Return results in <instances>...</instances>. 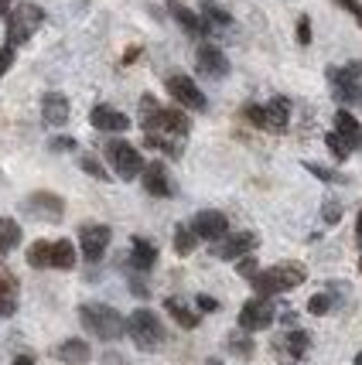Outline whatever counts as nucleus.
<instances>
[{
    "label": "nucleus",
    "mask_w": 362,
    "mask_h": 365,
    "mask_svg": "<svg viewBox=\"0 0 362 365\" xmlns=\"http://www.w3.org/2000/svg\"><path fill=\"white\" fill-rule=\"evenodd\" d=\"M11 62H14V48L7 45V48H4V51H0V76H4V72L11 68Z\"/></svg>",
    "instance_id": "nucleus-36"
},
{
    "label": "nucleus",
    "mask_w": 362,
    "mask_h": 365,
    "mask_svg": "<svg viewBox=\"0 0 362 365\" xmlns=\"http://www.w3.org/2000/svg\"><path fill=\"white\" fill-rule=\"evenodd\" d=\"M335 4H338V7H346L348 14L359 21V28H362V4H359V0H335Z\"/></svg>",
    "instance_id": "nucleus-33"
},
{
    "label": "nucleus",
    "mask_w": 362,
    "mask_h": 365,
    "mask_svg": "<svg viewBox=\"0 0 362 365\" xmlns=\"http://www.w3.org/2000/svg\"><path fill=\"white\" fill-rule=\"evenodd\" d=\"M144 188L147 195H154V198H171V181H168V171H164V164H144Z\"/></svg>",
    "instance_id": "nucleus-13"
},
{
    "label": "nucleus",
    "mask_w": 362,
    "mask_h": 365,
    "mask_svg": "<svg viewBox=\"0 0 362 365\" xmlns=\"http://www.w3.org/2000/svg\"><path fill=\"white\" fill-rule=\"evenodd\" d=\"M130 263L137 270H151L158 263V250L147 242V239H134V250H130Z\"/></svg>",
    "instance_id": "nucleus-20"
},
{
    "label": "nucleus",
    "mask_w": 362,
    "mask_h": 365,
    "mask_svg": "<svg viewBox=\"0 0 362 365\" xmlns=\"http://www.w3.org/2000/svg\"><path fill=\"white\" fill-rule=\"evenodd\" d=\"M89 123H93L96 130H103V133H124V130L130 127V120H126L120 110H113V106H96V110L89 113Z\"/></svg>",
    "instance_id": "nucleus-14"
},
{
    "label": "nucleus",
    "mask_w": 362,
    "mask_h": 365,
    "mask_svg": "<svg viewBox=\"0 0 362 365\" xmlns=\"http://www.w3.org/2000/svg\"><path fill=\"white\" fill-rule=\"evenodd\" d=\"M239 273H246L250 280H253V277H256V263H253L250 256H246V259H239Z\"/></svg>",
    "instance_id": "nucleus-38"
},
{
    "label": "nucleus",
    "mask_w": 362,
    "mask_h": 365,
    "mask_svg": "<svg viewBox=\"0 0 362 365\" xmlns=\"http://www.w3.org/2000/svg\"><path fill=\"white\" fill-rule=\"evenodd\" d=\"M24 208L31 212L34 219H45V222H59L65 215V202L59 198V195H51V191H38V195H31L28 202H24Z\"/></svg>",
    "instance_id": "nucleus-9"
},
{
    "label": "nucleus",
    "mask_w": 362,
    "mask_h": 365,
    "mask_svg": "<svg viewBox=\"0 0 362 365\" xmlns=\"http://www.w3.org/2000/svg\"><path fill=\"white\" fill-rule=\"evenodd\" d=\"M79 246H82V256L89 263H96L99 256L106 253V246H110V225H82Z\"/></svg>",
    "instance_id": "nucleus-10"
},
{
    "label": "nucleus",
    "mask_w": 362,
    "mask_h": 365,
    "mask_svg": "<svg viewBox=\"0 0 362 365\" xmlns=\"http://www.w3.org/2000/svg\"><path fill=\"white\" fill-rule=\"evenodd\" d=\"M55 355H59L62 362H69V365H82V362H89V359H93V351H89V345H86L82 338H69V341H62V345L55 349Z\"/></svg>",
    "instance_id": "nucleus-18"
},
{
    "label": "nucleus",
    "mask_w": 362,
    "mask_h": 365,
    "mask_svg": "<svg viewBox=\"0 0 362 365\" xmlns=\"http://www.w3.org/2000/svg\"><path fill=\"white\" fill-rule=\"evenodd\" d=\"M273 324V304L267 297H253V301L243 304L239 311V328L243 331H263Z\"/></svg>",
    "instance_id": "nucleus-6"
},
{
    "label": "nucleus",
    "mask_w": 362,
    "mask_h": 365,
    "mask_svg": "<svg viewBox=\"0 0 362 365\" xmlns=\"http://www.w3.org/2000/svg\"><path fill=\"white\" fill-rule=\"evenodd\" d=\"M51 147H55V150H69V147H76V140H69V137H62V140H55Z\"/></svg>",
    "instance_id": "nucleus-41"
},
{
    "label": "nucleus",
    "mask_w": 362,
    "mask_h": 365,
    "mask_svg": "<svg viewBox=\"0 0 362 365\" xmlns=\"http://www.w3.org/2000/svg\"><path fill=\"white\" fill-rule=\"evenodd\" d=\"M325 222H338V205L335 202H328V208H325Z\"/></svg>",
    "instance_id": "nucleus-40"
},
{
    "label": "nucleus",
    "mask_w": 362,
    "mask_h": 365,
    "mask_svg": "<svg viewBox=\"0 0 362 365\" xmlns=\"http://www.w3.org/2000/svg\"><path fill=\"white\" fill-rule=\"evenodd\" d=\"M335 133H338V137H342L348 147H359V143H362L359 120H356V116H352L348 110H338V113H335Z\"/></svg>",
    "instance_id": "nucleus-17"
},
{
    "label": "nucleus",
    "mask_w": 362,
    "mask_h": 365,
    "mask_svg": "<svg viewBox=\"0 0 362 365\" xmlns=\"http://www.w3.org/2000/svg\"><path fill=\"white\" fill-rule=\"evenodd\" d=\"M164 307H168V314H171L181 328H198V314H195V311H188L185 304L178 301V297H168V301H164Z\"/></svg>",
    "instance_id": "nucleus-23"
},
{
    "label": "nucleus",
    "mask_w": 362,
    "mask_h": 365,
    "mask_svg": "<svg viewBox=\"0 0 362 365\" xmlns=\"http://www.w3.org/2000/svg\"><path fill=\"white\" fill-rule=\"evenodd\" d=\"M195 62H198V72H202V76H208V79H226V76H229V58H226L216 45H202V48H198Z\"/></svg>",
    "instance_id": "nucleus-11"
},
{
    "label": "nucleus",
    "mask_w": 362,
    "mask_h": 365,
    "mask_svg": "<svg viewBox=\"0 0 362 365\" xmlns=\"http://www.w3.org/2000/svg\"><path fill=\"white\" fill-rule=\"evenodd\" d=\"M21 242V225L14 219H0V256H7Z\"/></svg>",
    "instance_id": "nucleus-24"
},
{
    "label": "nucleus",
    "mask_w": 362,
    "mask_h": 365,
    "mask_svg": "<svg viewBox=\"0 0 362 365\" xmlns=\"http://www.w3.org/2000/svg\"><path fill=\"white\" fill-rule=\"evenodd\" d=\"M304 267L301 263H281V267H270V270L256 273L253 277V290L256 297H273V294H283L291 287H301L304 284Z\"/></svg>",
    "instance_id": "nucleus-2"
},
{
    "label": "nucleus",
    "mask_w": 362,
    "mask_h": 365,
    "mask_svg": "<svg viewBox=\"0 0 362 365\" xmlns=\"http://www.w3.org/2000/svg\"><path fill=\"white\" fill-rule=\"evenodd\" d=\"M79 318L89 328V334L103 338V341H116V338L126 334V318L110 304H82Z\"/></svg>",
    "instance_id": "nucleus-1"
},
{
    "label": "nucleus",
    "mask_w": 362,
    "mask_h": 365,
    "mask_svg": "<svg viewBox=\"0 0 362 365\" xmlns=\"http://www.w3.org/2000/svg\"><path fill=\"white\" fill-rule=\"evenodd\" d=\"M308 345H311L308 331H287L281 341H277V349L283 351V359H291V362H294V359H301V355L308 351Z\"/></svg>",
    "instance_id": "nucleus-19"
},
{
    "label": "nucleus",
    "mask_w": 362,
    "mask_h": 365,
    "mask_svg": "<svg viewBox=\"0 0 362 365\" xmlns=\"http://www.w3.org/2000/svg\"><path fill=\"white\" fill-rule=\"evenodd\" d=\"M256 250V236L253 232H236V236H222L219 246H216V256L219 259H243Z\"/></svg>",
    "instance_id": "nucleus-12"
},
{
    "label": "nucleus",
    "mask_w": 362,
    "mask_h": 365,
    "mask_svg": "<svg viewBox=\"0 0 362 365\" xmlns=\"http://www.w3.org/2000/svg\"><path fill=\"white\" fill-rule=\"evenodd\" d=\"M205 21L208 24H219V28H229V14L219 11V7H212V4H205Z\"/></svg>",
    "instance_id": "nucleus-30"
},
{
    "label": "nucleus",
    "mask_w": 362,
    "mask_h": 365,
    "mask_svg": "<svg viewBox=\"0 0 362 365\" xmlns=\"http://www.w3.org/2000/svg\"><path fill=\"white\" fill-rule=\"evenodd\" d=\"M11 11V0H0V14H7Z\"/></svg>",
    "instance_id": "nucleus-43"
},
{
    "label": "nucleus",
    "mask_w": 362,
    "mask_h": 365,
    "mask_svg": "<svg viewBox=\"0 0 362 365\" xmlns=\"http://www.w3.org/2000/svg\"><path fill=\"white\" fill-rule=\"evenodd\" d=\"M106 158H110L113 171L124 178V181H134V178L144 171V158L137 154V147H130L126 140H113L106 147Z\"/></svg>",
    "instance_id": "nucleus-5"
},
{
    "label": "nucleus",
    "mask_w": 362,
    "mask_h": 365,
    "mask_svg": "<svg viewBox=\"0 0 362 365\" xmlns=\"http://www.w3.org/2000/svg\"><path fill=\"white\" fill-rule=\"evenodd\" d=\"M195 242H198V239H195L191 229H185V225L174 229V250H178V256H188L191 250H195Z\"/></svg>",
    "instance_id": "nucleus-28"
},
{
    "label": "nucleus",
    "mask_w": 362,
    "mask_h": 365,
    "mask_svg": "<svg viewBox=\"0 0 362 365\" xmlns=\"http://www.w3.org/2000/svg\"><path fill=\"white\" fill-rule=\"evenodd\" d=\"M356 229H359V239H362V212H359V222H356Z\"/></svg>",
    "instance_id": "nucleus-44"
},
{
    "label": "nucleus",
    "mask_w": 362,
    "mask_h": 365,
    "mask_svg": "<svg viewBox=\"0 0 362 365\" xmlns=\"http://www.w3.org/2000/svg\"><path fill=\"white\" fill-rule=\"evenodd\" d=\"M7 14H11V31H7L11 48L21 45V41H28V38L41 28V21H45V11H41L38 4H31V0H21L14 11H7Z\"/></svg>",
    "instance_id": "nucleus-4"
},
{
    "label": "nucleus",
    "mask_w": 362,
    "mask_h": 365,
    "mask_svg": "<svg viewBox=\"0 0 362 365\" xmlns=\"http://www.w3.org/2000/svg\"><path fill=\"white\" fill-rule=\"evenodd\" d=\"M17 311V287L11 277L0 273V318H11Z\"/></svg>",
    "instance_id": "nucleus-22"
},
{
    "label": "nucleus",
    "mask_w": 362,
    "mask_h": 365,
    "mask_svg": "<svg viewBox=\"0 0 362 365\" xmlns=\"http://www.w3.org/2000/svg\"><path fill=\"white\" fill-rule=\"evenodd\" d=\"M168 93L181 110H205V93L188 79V76H171L168 79Z\"/></svg>",
    "instance_id": "nucleus-7"
},
{
    "label": "nucleus",
    "mask_w": 362,
    "mask_h": 365,
    "mask_svg": "<svg viewBox=\"0 0 362 365\" xmlns=\"http://www.w3.org/2000/svg\"><path fill=\"white\" fill-rule=\"evenodd\" d=\"M41 116L48 127H65L69 123V99L62 93H48L41 99Z\"/></svg>",
    "instance_id": "nucleus-15"
},
{
    "label": "nucleus",
    "mask_w": 362,
    "mask_h": 365,
    "mask_svg": "<svg viewBox=\"0 0 362 365\" xmlns=\"http://www.w3.org/2000/svg\"><path fill=\"white\" fill-rule=\"evenodd\" d=\"M126 334L134 338V345L144 351H154L164 341V328H161V318L154 314V311H147V307H141V311H134L130 318H126Z\"/></svg>",
    "instance_id": "nucleus-3"
},
{
    "label": "nucleus",
    "mask_w": 362,
    "mask_h": 365,
    "mask_svg": "<svg viewBox=\"0 0 362 365\" xmlns=\"http://www.w3.org/2000/svg\"><path fill=\"white\" fill-rule=\"evenodd\" d=\"M82 171H89L93 178H99V181H106V171L96 164V158H82Z\"/></svg>",
    "instance_id": "nucleus-34"
},
{
    "label": "nucleus",
    "mask_w": 362,
    "mask_h": 365,
    "mask_svg": "<svg viewBox=\"0 0 362 365\" xmlns=\"http://www.w3.org/2000/svg\"><path fill=\"white\" fill-rule=\"evenodd\" d=\"M331 93H335V99L352 103V106H359L362 103V86L359 82H331Z\"/></svg>",
    "instance_id": "nucleus-26"
},
{
    "label": "nucleus",
    "mask_w": 362,
    "mask_h": 365,
    "mask_svg": "<svg viewBox=\"0 0 362 365\" xmlns=\"http://www.w3.org/2000/svg\"><path fill=\"white\" fill-rule=\"evenodd\" d=\"M229 349L239 351V359H250V355H253V341H246V338H233V341H229Z\"/></svg>",
    "instance_id": "nucleus-32"
},
{
    "label": "nucleus",
    "mask_w": 362,
    "mask_h": 365,
    "mask_svg": "<svg viewBox=\"0 0 362 365\" xmlns=\"http://www.w3.org/2000/svg\"><path fill=\"white\" fill-rule=\"evenodd\" d=\"M356 365H362V351H359V355H356Z\"/></svg>",
    "instance_id": "nucleus-45"
},
{
    "label": "nucleus",
    "mask_w": 362,
    "mask_h": 365,
    "mask_svg": "<svg viewBox=\"0 0 362 365\" xmlns=\"http://www.w3.org/2000/svg\"><path fill=\"white\" fill-rule=\"evenodd\" d=\"M51 267H55V270H72V267H76V246H72L69 239L51 242Z\"/></svg>",
    "instance_id": "nucleus-21"
},
{
    "label": "nucleus",
    "mask_w": 362,
    "mask_h": 365,
    "mask_svg": "<svg viewBox=\"0 0 362 365\" xmlns=\"http://www.w3.org/2000/svg\"><path fill=\"white\" fill-rule=\"evenodd\" d=\"M298 41L301 45H311V21H308V17L298 21Z\"/></svg>",
    "instance_id": "nucleus-35"
},
{
    "label": "nucleus",
    "mask_w": 362,
    "mask_h": 365,
    "mask_svg": "<svg viewBox=\"0 0 362 365\" xmlns=\"http://www.w3.org/2000/svg\"><path fill=\"white\" fill-rule=\"evenodd\" d=\"M168 11H171V17H174V21H178V24H181V28H185L188 34H202V31H205V24H202V21H198L195 14H191L188 7H181V4H171Z\"/></svg>",
    "instance_id": "nucleus-25"
},
{
    "label": "nucleus",
    "mask_w": 362,
    "mask_h": 365,
    "mask_svg": "<svg viewBox=\"0 0 362 365\" xmlns=\"http://www.w3.org/2000/svg\"><path fill=\"white\" fill-rule=\"evenodd\" d=\"M14 365H34V359H31V355H17Z\"/></svg>",
    "instance_id": "nucleus-42"
},
{
    "label": "nucleus",
    "mask_w": 362,
    "mask_h": 365,
    "mask_svg": "<svg viewBox=\"0 0 362 365\" xmlns=\"http://www.w3.org/2000/svg\"><path fill=\"white\" fill-rule=\"evenodd\" d=\"M311 175H318V178H325V181H338V175H331V171H325V168H318V164H304Z\"/></svg>",
    "instance_id": "nucleus-37"
},
{
    "label": "nucleus",
    "mask_w": 362,
    "mask_h": 365,
    "mask_svg": "<svg viewBox=\"0 0 362 365\" xmlns=\"http://www.w3.org/2000/svg\"><path fill=\"white\" fill-rule=\"evenodd\" d=\"M325 143H328V150L335 154V160H346L348 154H352V147H348V143L342 140V137H338L335 130H331V133H325Z\"/></svg>",
    "instance_id": "nucleus-29"
},
{
    "label": "nucleus",
    "mask_w": 362,
    "mask_h": 365,
    "mask_svg": "<svg viewBox=\"0 0 362 365\" xmlns=\"http://www.w3.org/2000/svg\"><path fill=\"white\" fill-rule=\"evenodd\" d=\"M216 307H219V301H216V297H208V294H202V297H198V311H216Z\"/></svg>",
    "instance_id": "nucleus-39"
},
{
    "label": "nucleus",
    "mask_w": 362,
    "mask_h": 365,
    "mask_svg": "<svg viewBox=\"0 0 362 365\" xmlns=\"http://www.w3.org/2000/svg\"><path fill=\"white\" fill-rule=\"evenodd\" d=\"M28 263H31L34 270H45V267H51V242H34L31 250H28Z\"/></svg>",
    "instance_id": "nucleus-27"
},
{
    "label": "nucleus",
    "mask_w": 362,
    "mask_h": 365,
    "mask_svg": "<svg viewBox=\"0 0 362 365\" xmlns=\"http://www.w3.org/2000/svg\"><path fill=\"white\" fill-rule=\"evenodd\" d=\"M226 229H229V219H226L222 212H216V208H205V212H198V215L191 219V232H195V239L219 242V239L226 236Z\"/></svg>",
    "instance_id": "nucleus-8"
},
{
    "label": "nucleus",
    "mask_w": 362,
    "mask_h": 365,
    "mask_svg": "<svg viewBox=\"0 0 362 365\" xmlns=\"http://www.w3.org/2000/svg\"><path fill=\"white\" fill-rule=\"evenodd\" d=\"M328 307H331V297H328V294H315V297L308 301V311H311V314H325Z\"/></svg>",
    "instance_id": "nucleus-31"
},
{
    "label": "nucleus",
    "mask_w": 362,
    "mask_h": 365,
    "mask_svg": "<svg viewBox=\"0 0 362 365\" xmlns=\"http://www.w3.org/2000/svg\"><path fill=\"white\" fill-rule=\"evenodd\" d=\"M287 120H291V103L287 99H270L267 106H260V127L283 130Z\"/></svg>",
    "instance_id": "nucleus-16"
}]
</instances>
